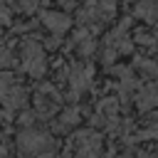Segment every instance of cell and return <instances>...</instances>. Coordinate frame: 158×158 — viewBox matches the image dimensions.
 Returning <instances> with one entry per match:
<instances>
[{"mask_svg":"<svg viewBox=\"0 0 158 158\" xmlns=\"http://www.w3.org/2000/svg\"><path fill=\"white\" fill-rule=\"evenodd\" d=\"M17 148L25 151V153H42L47 148H52V138L49 133L44 131H37V128H25L20 136H17Z\"/></svg>","mask_w":158,"mask_h":158,"instance_id":"cell-1","label":"cell"},{"mask_svg":"<svg viewBox=\"0 0 158 158\" xmlns=\"http://www.w3.org/2000/svg\"><path fill=\"white\" fill-rule=\"evenodd\" d=\"M42 22H44V27H47V30H52L54 35L67 32V30H69V25H72V20H69L64 12H42Z\"/></svg>","mask_w":158,"mask_h":158,"instance_id":"cell-2","label":"cell"},{"mask_svg":"<svg viewBox=\"0 0 158 158\" xmlns=\"http://www.w3.org/2000/svg\"><path fill=\"white\" fill-rule=\"evenodd\" d=\"M0 99H2V104H5V109H10V111H17V109H22L25 104H27V91L22 89V86H12V89H7L5 94H0Z\"/></svg>","mask_w":158,"mask_h":158,"instance_id":"cell-3","label":"cell"},{"mask_svg":"<svg viewBox=\"0 0 158 158\" xmlns=\"http://www.w3.org/2000/svg\"><path fill=\"white\" fill-rule=\"evenodd\" d=\"M89 77H91V69H89V67H74V72H72V77H69L72 91H74V94H77V91H84V89L89 86Z\"/></svg>","mask_w":158,"mask_h":158,"instance_id":"cell-4","label":"cell"},{"mask_svg":"<svg viewBox=\"0 0 158 158\" xmlns=\"http://www.w3.org/2000/svg\"><path fill=\"white\" fill-rule=\"evenodd\" d=\"M136 104H138L141 111H148V109L158 106V86H146V89H141Z\"/></svg>","mask_w":158,"mask_h":158,"instance_id":"cell-5","label":"cell"},{"mask_svg":"<svg viewBox=\"0 0 158 158\" xmlns=\"http://www.w3.org/2000/svg\"><path fill=\"white\" fill-rule=\"evenodd\" d=\"M136 12H138L141 17H146V20H153V17L158 15V2H156V0H143V2L136 7Z\"/></svg>","mask_w":158,"mask_h":158,"instance_id":"cell-6","label":"cell"},{"mask_svg":"<svg viewBox=\"0 0 158 158\" xmlns=\"http://www.w3.org/2000/svg\"><path fill=\"white\" fill-rule=\"evenodd\" d=\"M17 81H15V74H0V94H5L7 89H12Z\"/></svg>","mask_w":158,"mask_h":158,"instance_id":"cell-7","label":"cell"},{"mask_svg":"<svg viewBox=\"0 0 158 158\" xmlns=\"http://www.w3.org/2000/svg\"><path fill=\"white\" fill-rule=\"evenodd\" d=\"M12 62H15L12 52H10L7 47H2V44H0V67H10Z\"/></svg>","mask_w":158,"mask_h":158,"instance_id":"cell-8","label":"cell"},{"mask_svg":"<svg viewBox=\"0 0 158 158\" xmlns=\"http://www.w3.org/2000/svg\"><path fill=\"white\" fill-rule=\"evenodd\" d=\"M35 5H37L35 0H22V2H17V7H22L25 12H30V10H35Z\"/></svg>","mask_w":158,"mask_h":158,"instance_id":"cell-9","label":"cell"},{"mask_svg":"<svg viewBox=\"0 0 158 158\" xmlns=\"http://www.w3.org/2000/svg\"><path fill=\"white\" fill-rule=\"evenodd\" d=\"M146 136H151V138H158V126H151V128L146 131Z\"/></svg>","mask_w":158,"mask_h":158,"instance_id":"cell-10","label":"cell"},{"mask_svg":"<svg viewBox=\"0 0 158 158\" xmlns=\"http://www.w3.org/2000/svg\"><path fill=\"white\" fill-rule=\"evenodd\" d=\"M7 156V151H5V146H0V158H5Z\"/></svg>","mask_w":158,"mask_h":158,"instance_id":"cell-11","label":"cell"},{"mask_svg":"<svg viewBox=\"0 0 158 158\" xmlns=\"http://www.w3.org/2000/svg\"><path fill=\"white\" fill-rule=\"evenodd\" d=\"M0 2H12V0H0Z\"/></svg>","mask_w":158,"mask_h":158,"instance_id":"cell-12","label":"cell"}]
</instances>
